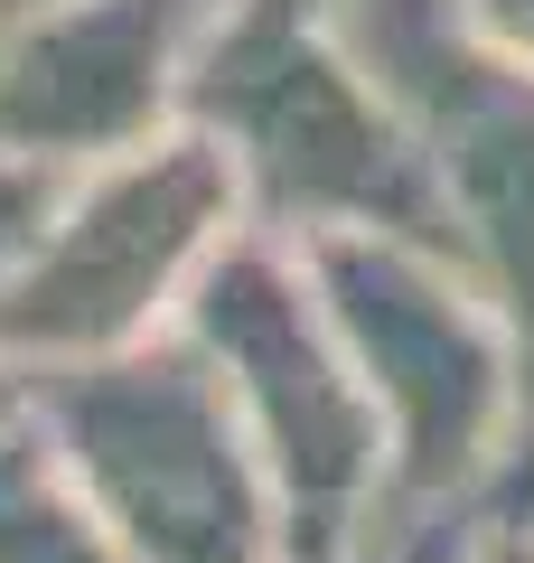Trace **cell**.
<instances>
[{
	"mask_svg": "<svg viewBox=\"0 0 534 563\" xmlns=\"http://www.w3.org/2000/svg\"><path fill=\"white\" fill-rule=\"evenodd\" d=\"M178 122L235 179V207L272 244H337V235H403L450 254L432 151L413 122L329 47V29L244 20L216 10Z\"/></svg>",
	"mask_w": 534,
	"mask_h": 563,
	"instance_id": "obj_1",
	"label": "cell"
},
{
	"mask_svg": "<svg viewBox=\"0 0 534 563\" xmlns=\"http://www.w3.org/2000/svg\"><path fill=\"white\" fill-rule=\"evenodd\" d=\"M300 263L385 432L376 544L422 536V526H488L497 470L515 442V366L469 273L441 244L403 235L300 244Z\"/></svg>",
	"mask_w": 534,
	"mask_h": 563,
	"instance_id": "obj_2",
	"label": "cell"
},
{
	"mask_svg": "<svg viewBox=\"0 0 534 563\" xmlns=\"http://www.w3.org/2000/svg\"><path fill=\"white\" fill-rule=\"evenodd\" d=\"M29 432L122 563H291L272 479L178 329L38 376Z\"/></svg>",
	"mask_w": 534,
	"mask_h": 563,
	"instance_id": "obj_3",
	"label": "cell"
},
{
	"mask_svg": "<svg viewBox=\"0 0 534 563\" xmlns=\"http://www.w3.org/2000/svg\"><path fill=\"white\" fill-rule=\"evenodd\" d=\"M178 339L225 385L244 442L281 507L291 563H366L385 517V432L347 366V339L319 310V282L300 244H272L244 225L198 273Z\"/></svg>",
	"mask_w": 534,
	"mask_h": 563,
	"instance_id": "obj_4",
	"label": "cell"
},
{
	"mask_svg": "<svg viewBox=\"0 0 534 563\" xmlns=\"http://www.w3.org/2000/svg\"><path fill=\"white\" fill-rule=\"evenodd\" d=\"M235 235H244L235 179L188 122L122 151V161L76 169L47 235L0 282V366L38 385L66 366L169 339L198 273Z\"/></svg>",
	"mask_w": 534,
	"mask_h": 563,
	"instance_id": "obj_5",
	"label": "cell"
},
{
	"mask_svg": "<svg viewBox=\"0 0 534 563\" xmlns=\"http://www.w3.org/2000/svg\"><path fill=\"white\" fill-rule=\"evenodd\" d=\"M225 0H29L0 47V151L94 169L178 132V95Z\"/></svg>",
	"mask_w": 534,
	"mask_h": 563,
	"instance_id": "obj_6",
	"label": "cell"
},
{
	"mask_svg": "<svg viewBox=\"0 0 534 563\" xmlns=\"http://www.w3.org/2000/svg\"><path fill=\"white\" fill-rule=\"evenodd\" d=\"M450 263L488 301L515 366V442L488 498V536L534 544V76H488L432 141Z\"/></svg>",
	"mask_w": 534,
	"mask_h": 563,
	"instance_id": "obj_7",
	"label": "cell"
},
{
	"mask_svg": "<svg viewBox=\"0 0 534 563\" xmlns=\"http://www.w3.org/2000/svg\"><path fill=\"white\" fill-rule=\"evenodd\" d=\"M66 179L76 169H47V161H20V151H0V282L29 263V244L47 235V217H57Z\"/></svg>",
	"mask_w": 534,
	"mask_h": 563,
	"instance_id": "obj_8",
	"label": "cell"
},
{
	"mask_svg": "<svg viewBox=\"0 0 534 563\" xmlns=\"http://www.w3.org/2000/svg\"><path fill=\"white\" fill-rule=\"evenodd\" d=\"M459 20L507 76H534V0H459Z\"/></svg>",
	"mask_w": 534,
	"mask_h": 563,
	"instance_id": "obj_9",
	"label": "cell"
},
{
	"mask_svg": "<svg viewBox=\"0 0 534 563\" xmlns=\"http://www.w3.org/2000/svg\"><path fill=\"white\" fill-rule=\"evenodd\" d=\"M478 544H488V526H422V536L376 544L366 563H478Z\"/></svg>",
	"mask_w": 534,
	"mask_h": 563,
	"instance_id": "obj_10",
	"label": "cell"
},
{
	"mask_svg": "<svg viewBox=\"0 0 534 563\" xmlns=\"http://www.w3.org/2000/svg\"><path fill=\"white\" fill-rule=\"evenodd\" d=\"M225 10H244V20H291V29H319L337 0H225Z\"/></svg>",
	"mask_w": 534,
	"mask_h": 563,
	"instance_id": "obj_11",
	"label": "cell"
},
{
	"mask_svg": "<svg viewBox=\"0 0 534 563\" xmlns=\"http://www.w3.org/2000/svg\"><path fill=\"white\" fill-rule=\"evenodd\" d=\"M20 422H29V385L10 376V366H0V442H10V432H20Z\"/></svg>",
	"mask_w": 534,
	"mask_h": 563,
	"instance_id": "obj_12",
	"label": "cell"
},
{
	"mask_svg": "<svg viewBox=\"0 0 534 563\" xmlns=\"http://www.w3.org/2000/svg\"><path fill=\"white\" fill-rule=\"evenodd\" d=\"M20 10H29V0H0V47H10V29H20Z\"/></svg>",
	"mask_w": 534,
	"mask_h": 563,
	"instance_id": "obj_13",
	"label": "cell"
},
{
	"mask_svg": "<svg viewBox=\"0 0 534 563\" xmlns=\"http://www.w3.org/2000/svg\"><path fill=\"white\" fill-rule=\"evenodd\" d=\"M478 563H515V554H507V544H497V536H488V544H478Z\"/></svg>",
	"mask_w": 534,
	"mask_h": 563,
	"instance_id": "obj_14",
	"label": "cell"
}]
</instances>
